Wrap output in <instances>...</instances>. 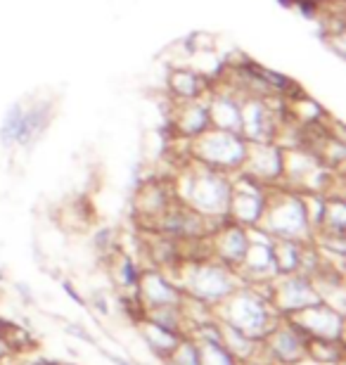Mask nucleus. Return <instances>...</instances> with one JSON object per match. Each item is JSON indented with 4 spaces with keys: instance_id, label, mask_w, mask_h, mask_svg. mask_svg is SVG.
I'll list each match as a JSON object with an SVG mask.
<instances>
[{
    "instance_id": "nucleus-5",
    "label": "nucleus",
    "mask_w": 346,
    "mask_h": 365,
    "mask_svg": "<svg viewBox=\"0 0 346 365\" xmlns=\"http://www.w3.org/2000/svg\"><path fill=\"white\" fill-rule=\"evenodd\" d=\"M287 320H290L306 339L344 341V313L332 309V306L325 302L306 306V309L292 313Z\"/></svg>"
},
{
    "instance_id": "nucleus-14",
    "label": "nucleus",
    "mask_w": 346,
    "mask_h": 365,
    "mask_svg": "<svg viewBox=\"0 0 346 365\" xmlns=\"http://www.w3.org/2000/svg\"><path fill=\"white\" fill-rule=\"evenodd\" d=\"M171 86L173 91L183 95V98H197L204 86V76L200 71H190V69H183V71H175L171 76Z\"/></svg>"
},
{
    "instance_id": "nucleus-20",
    "label": "nucleus",
    "mask_w": 346,
    "mask_h": 365,
    "mask_svg": "<svg viewBox=\"0 0 346 365\" xmlns=\"http://www.w3.org/2000/svg\"><path fill=\"white\" fill-rule=\"evenodd\" d=\"M100 356H102V359H107L112 365H133V363H128L126 359H121V356L112 354L109 349H100Z\"/></svg>"
},
{
    "instance_id": "nucleus-9",
    "label": "nucleus",
    "mask_w": 346,
    "mask_h": 365,
    "mask_svg": "<svg viewBox=\"0 0 346 365\" xmlns=\"http://www.w3.org/2000/svg\"><path fill=\"white\" fill-rule=\"evenodd\" d=\"M136 294L143 302L145 309H154V306H171V304H183V292L175 284V280L166 277L161 271H143L138 277Z\"/></svg>"
},
{
    "instance_id": "nucleus-19",
    "label": "nucleus",
    "mask_w": 346,
    "mask_h": 365,
    "mask_svg": "<svg viewBox=\"0 0 346 365\" xmlns=\"http://www.w3.org/2000/svg\"><path fill=\"white\" fill-rule=\"evenodd\" d=\"M62 330L67 332L69 337L78 339V341H83V344H88V346H98V341H95L93 334H88L86 327H81V325H76V323H64V325H62Z\"/></svg>"
},
{
    "instance_id": "nucleus-2",
    "label": "nucleus",
    "mask_w": 346,
    "mask_h": 365,
    "mask_svg": "<svg viewBox=\"0 0 346 365\" xmlns=\"http://www.w3.org/2000/svg\"><path fill=\"white\" fill-rule=\"evenodd\" d=\"M175 284L190 302L202 304L204 309H216L245 282L240 280V275L233 268L223 266L220 261L200 259L180 268V277L175 280Z\"/></svg>"
},
{
    "instance_id": "nucleus-17",
    "label": "nucleus",
    "mask_w": 346,
    "mask_h": 365,
    "mask_svg": "<svg viewBox=\"0 0 346 365\" xmlns=\"http://www.w3.org/2000/svg\"><path fill=\"white\" fill-rule=\"evenodd\" d=\"M140 268L136 261H131L128 257H121L119 261H116V271H114V277L116 282L121 284L123 289H131L136 292V284H138V277H140Z\"/></svg>"
},
{
    "instance_id": "nucleus-16",
    "label": "nucleus",
    "mask_w": 346,
    "mask_h": 365,
    "mask_svg": "<svg viewBox=\"0 0 346 365\" xmlns=\"http://www.w3.org/2000/svg\"><path fill=\"white\" fill-rule=\"evenodd\" d=\"M197 349H200V365H240L218 341H197Z\"/></svg>"
},
{
    "instance_id": "nucleus-13",
    "label": "nucleus",
    "mask_w": 346,
    "mask_h": 365,
    "mask_svg": "<svg viewBox=\"0 0 346 365\" xmlns=\"http://www.w3.org/2000/svg\"><path fill=\"white\" fill-rule=\"evenodd\" d=\"M304 245L306 242H297V240H273V264L278 275L299 273Z\"/></svg>"
},
{
    "instance_id": "nucleus-8",
    "label": "nucleus",
    "mask_w": 346,
    "mask_h": 365,
    "mask_svg": "<svg viewBox=\"0 0 346 365\" xmlns=\"http://www.w3.org/2000/svg\"><path fill=\"white\" fill-rule=\"evenodd\" d=\"M266 195L259 190V180L238 182L233 185L230 202H228V216L233 223H240L245 228H256L266 209Z\"/></svg>"
},
{
    "instance_id": "nucleus-21",
    "label": "nucleus",
    "mask_w": 346,
    "mask_h": 365,
    "mask_svg": "<svg viewBox=\"0 0 346 365\" xmlns=\"http://www.w3.org/2000/svg\"><path fill=\"white\" fill-rule=\"evenodd\" d=\"M297 365H322V363H315V361H311V359H304V361H299Z\"/></svg>"
},
{
    "instance_id": "nucleus-1",
    "label": "nucleus",
    "mask_w": 346,
    "mask_h": 365,
    "mask_svg": "<svg viewBox=\"0 0 346 365\" xmlns=\"http://www.w3.org/2000/svg\"><path fill=\"white\" fill-rule=\"evenodd\" d=\"M220 323L235 327L238 332L247 334L256 341H261L278 325L280 316L270 306L268 297L256 284H242L235 289L225 302H220L213 309Z\"/></svg>"
},
{
    "instance_id": "nucleus-12",
    "label": "nucleus",
    "mask_w": 346,
    "mask_h": 365,
    "mask_svg": "<svg viewBox=\"0 0 346 365\" xmlns=\"http://www.w3.org/2000/svg\"><path fill=\"white\" fill-rule=\"evenodd\" d=\"M220 344H223L225 351L230 354L240 365H249V363L261 361V341L247 337V334L238 332L230 325L220 323Z\"/></svg>"
},
{
    "instance_id": "nucleus-11",
    "label": "nucleus",
    "mask_w": 346,
    "mask_h": 365,
    "mask_svg": "<svg viewBox=\"0 0 346 365\" xmlns=\"http://www.w3.org/2000/svg\"><path fill=\"white\" fill-rule=\"evenodd\" d=\"M136 327H138V337L143 339V344L147 346V351H152V356L159 363L166 361L168 356H171L173 349L178 346V341L185 337V334L171 332V330H166V327L152 323L150 318H140L138 323H136Z\"/></svg>"
},
{
    "instance_id": "nucleus-10",
    "label": "nucleus",
    "mask_w": 346,
    "mask_h": 365,
    "mask_svg": "<svg viewBox=\"0 0 346 365\" xmlns=\"http://www.w3.org/2000/svg\"><path fill=\"white\" fill-rule=\"evenodd\" d=\"M249 247V232L245 225L240 223H225L220 225L216 230V235H213V242H211V259L220 261L223 266L233 268L235 273H238V268L242 264V259H245V252Z\"/></svg>"
},
{
    "instance_id": "nucleus-3",
    "label": "nucleus",
    "mask_w": 346,
    "mask_h": 365,
    "mask_svg": "<svg viewBox=\"0 0 346 365\" xmlns=\"http://www.w3.org/2000/svg\"><path fill=\"white\" fill-rule=\"evenodd\" d=\"M256 228L266 232L270 240L308 242L313 235L306 216V202L297 195H285L275 202H266V209H263V216Z\"/></svg>"
},
{
    "instance_id": "nucleus-4",
    "label": "nucleus",
    "mask_w": 346,
    "mask_h": 365,
    "mask_svg": "<svg viewBox=\"0 0 346 365\" xmlns=\"http://www.w3.org/2000/svg\"><path fill=\"white\" fill-rule=\"evenodd\" d=\"M306 359V337L287 318H280L278 325L261 339L263 365H297Z\"/></svg>"
},
{
    "instance_id": "nucleus-22",
    "label": "nucleus",
    "mask_w": 346,
    "mask_h": 365,
    "mask_svg": "<svg viewBox=\"0 0 346 365\" xmlns=\"http://www.w3.org/2000/svg\"><path fill=\"white\" fill-rule=\"evenodd\" d=\"M53 365H73V363H64V361H53Z\"/></svg>"
},
{
    "instance_id": "nucleus-6",
    "label": "nucleus",
    "mask_w": 346,
    "mask_h": 365,
    "mask_svg": "<svg viewBox=\"0 0 346 365\" xmlns=\"http://www.w3.org/2000/svg\"><path fill=\"white\" fill-rule=\"evenodd\" d=\"M218 169L202 171L195 176L193 190L188 195L190 209H195L202 216H228V202H230L233 185H228L225 178L216 173Z\"/></svg>"
},
{
    "instance_id": "nucleus-15",
    "label": "nucleus",
    "mask_w": 346,
    "mask_h": 365,
    "mask_svg": "<svg viewBox=\"0 0 346 365\" xmlns=\"http://www.w3.org/2000/svg\"><path fill=\"white\" fill-rule=\"evenodd\" d=\"M161 365H200V349H197V341L185 334L178 346L173 349L171 356L166 361H161Z\"/></svg>"
},
{
    "instance_id": "nucleus-7",
    "label": "nucleus",
    "mask_w": 346,
    "mask_h": 365,
    "mask_svg": "<svg viewBox=\"0 0 346 365\" xmlns=\"http://www.w3.org/2000/svg\"><path fill=\"white\" fill-rule=\"evenodd\" d=\"M200 140V157L211 169H233L247 159V148L233 130H204Z\"/></svg>"
},
{
    "instance_id": "nucleus-18",
    "label": "nucleus",
    "mask_w": 346,
    "mask_h": 365,
    "mask_svg": "<svg viewBox=\"0 0 346 365\" xmlns=\"http://www.w3.org/2000/svg\"><path fill=\"white\" fill-rule=\"evenodd\" d=\"M21 114H24V109L17 107V105H14L12 109H7V116L3 121V130H0V138H3L5 145L17 143L19 126H21Z\"/></svg>"
}]
</instances>
